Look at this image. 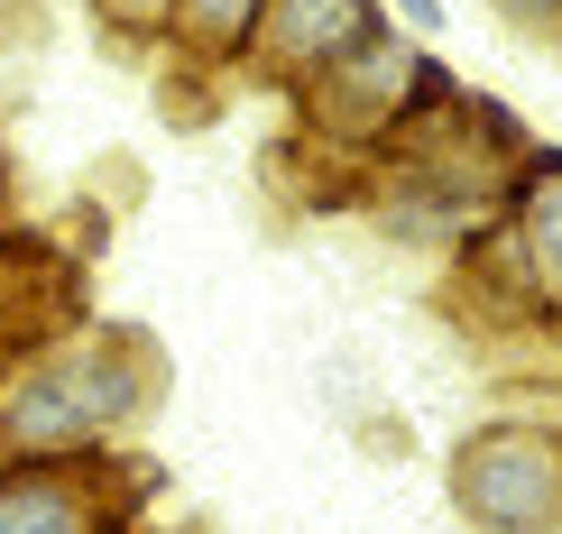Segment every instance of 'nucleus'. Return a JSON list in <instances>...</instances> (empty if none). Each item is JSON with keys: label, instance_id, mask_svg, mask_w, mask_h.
<instances>
[{"label": "nucleus", "instance_id": "obj_2", "mask_svg": "<svg viewBox=\"0 0 562 534\" xmlns=\"http://www.w3.org/2000/svg\"><path fill=\"white\" fill-rule=\"evenodd\" d=\"M471 534H562V414H488L442 461Z\"/></svg>", "mask_w": 562, "mask_h": 534}, {"label": "nucleus", "instance_id": "obj_8", "mask_svg": "<svg viewBox=\"0 0 562 534\" xmlns=\"http://www.w3.org/2000/svg\"><path fill=\"white\" fill-rule=\"evenodd\" d=\"M488 19L517 37H562V0H488Z\"/></svg>", "mask_w": 562, "mask_h": 534}, {"label": "nucleus", "instance_id": "obj_10", "mask_svg": "<svg viewBox=\"0 0 562 534\" xmlns=\"http://www.w3.org/2000/svg\"><path fill=\"white\" fill-rule=\"evenodd\" d=\"M0 470H10V443H0Z\"/></svg>", "mask_w": 562, "mask_h": 534}, {"label": "nucleus", "instance_id": "obj_11", "mask_svg": "<svg viewBox=\"0 0 562 534\" xmlns=\"http://www.w3.org/2000/svg\"><path fill=\"white\" fill-rule=\"evenodd\" d=\"M553 56H562V37H553Z\"/></svg>", "mask_w": 562, "mask_h": 534}, {"label": "nucleus", "instance_id": "obj_5", "mask_svg": "<svg viewBox=\"0 0 562 534\" xmlns=\"http://www.w3.org/2000/svg\"><path fill=\"white\" fill-rule=\"evenodd\" d=\"M498 221L517 240V268L535 286V322H562V148L535 138L517 167L498 175Z\"/></svg>", "mask_w": 562, "mask_h": 534}, {"label": "nucleus", "instance_id": "obj_4", "mask_svg": "<svg viewBox=\"0 0 562 534\" xmlns=\"http://www.w3.org/2000/svg\"><path fill=\"white\" fill-rule=\"evenodd\" d=\"M379 29H396L387 0H268L259 46H249V75H240V83L277 92V102H295L323 65H341L350 46H369Z\"/></svg>", "mask_w": 562, "mask_h": 534}, {"label": "nucleus", "instance_id": "obj_3", "mask_svg": "<svg viewBox=\"0 0 562 534\" xmlns=\"http://www.w3.org/2000/svg\"><path fill=\"white\" fill-rule=\"evenodd\" d=\"M157 498V461L75 452V461H10L0 470V534H130Z\"/></svg>", "mask_w": 562, "mask_h": 534}, {"label": "nucleus", "instance_id": "obj_7", "mask_svg": "<svg viewBox=\"0 0 562 534\" xmlns=\"http://www.w3.org/2000/svg\"><path fill=\"white\" fill-rule=\"evenodd\" d=\"M83 19L102 29V46H121V56H157L176 0H83Z\"/></svg>", "mask_w": 562, "mask_h": 534}, {"label": "nucleus", "instance_id": "obj_1", "mask_svg": "<svg viewBox=\"0 0 562 534\" xmlns=\"http://www.w3.org/2000/svg\"><path fill=\"white\" fill-rule=\"evenodd\" d=\"M167 397V351L138 322H65L0 368V443L10 461L111 452Z\"/></svg>", "mask_w": 562, "mask_h": 534}, {"label": "nucleus", "instance_id": "obj_6", "mask_svg": "<svg viewBox=\"0 0 562 534\" xmlns=\"http://www.w3.org/2000/svg\"><path fill=\"white\" fill-rule=\"evenodd\" d=\"M268 0H176L167 46H157V75H194V83H240L249 46H259Z\"/></svg>", "mask_w": 562, "mask_h": 534}, {"label": "nucleus", "instance_id": "obj_9", "mask_svg": "<svg viewBox=\"0 0 562 534\" xmlns=\"http://www.w3.org/2000/svg\"><path fill=\"white\" fill-rule=\"evenodd\" d=\"M387 19H396L415 46H434L442 29H452V0H387Z\"/></svg>", "mask_w": 562, "mask_h": 534}]
</instances>
